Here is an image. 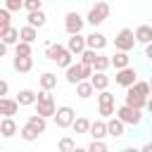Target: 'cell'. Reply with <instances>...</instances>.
<instances>
[{
  "instance_id": "obj_1",
  "label": "cell",
  "mask_w": 152,
  "mask_h": 152,
  "mask_svg": "<svg viewBox=\"0 0 152 152\" xmlns=\"http://www.w3.org/2000/svg\"><path fill=\"white\" fill-rule=\"evenodd\" d=\"M45 57L50 59V62H55L57 66H62V69H69L71 64H74V55L66 50V45H62V43H50V40H45Z\"/></svg>"
},
{
  "instance_id": "obj_2",
  "label": "cell",
  "mask_w": 152,
  "mask_h": 152,
  "mask_svg": "<svg viewBox=\"0 0 152 152\" xmlns=\"http://www.w3.org/2000/svg\"><path fill=\"white\" fill-rule=\"evenodd\" d=\"M45 128H48V119H43V116H38V114H31V116L26 119V124L21 126L19 135H21V140L33 142V140L40 138V133H45Z\"/></svg>"
},
{
  "instance_id": "obj_3",
  "label": "cell",
  "mask_w": 152,
  "mask_h": 152,
  "mask_svg": "<svg viewBox=\"0 0 152 152\" xmlns=\"http://www.w3.org/2000/svg\"><path fill=\"white\" fill-rule=\"evenodd\" d=\"M93 74H95V69H93V66H86V64L76 62V64H71V66L66 69L64 78H66V83L78 86V83H83V81H90V78H93Z\"/></svg>"
},
{
  "instance_id": "obj_4",
  "label": "cell",
  "mask_w": 152,
  "mask_h": 152,
  "mask_svg": "<svg viewBox=\"0 0 152 152\" xmlns=\"http://www.w3.org/2000/svg\"><path fill=\"white\" fill-rule=\"evenodd\" d=\"M57 109H59V107H57L55 97H52L48 90H40V93H38V102H36V114L43 116V119H55Z\"/></svg>"
},
{
  "instance_id": "obj_5",
  "label": "cell",
  "mask_w": 152,
  "mask_h": 152,
  "mask_svg": "<svg viewBox=\"0 0 152 152\" xmlns=\"http://www.w3.org/2000/svg\"><path fill=\"white\" fill-rule=\"evenodd\" d=\"M109 12H112V7H109V2H95L90 10H88V14H86V21L95 28V26H100L104 19H109Z\"/></svg>"
},
{
  "instance_id": "obj_6",
  "label": "cell",
  "mask_w": 152,
  "mask_h": 152,
  "mask_svg": "<svg viewBox=\"0 0 152 152\" xmlns=\"http://www.w3.org/2000/svg\"><path fill=\"white\" fill-rule=\"evenodd\" d=\"M135 31L133 28H121L119 33H116V38H114V50L116 52H131L133 48H135Z\"/></svg>"
},
{
  "instance_id": "obj_7",
  "label": "cell",
  "mask_w": 152,
  "mask_h": 152,
  "mask_svg": "<svg viewBox=\"0 0 152 152\" xmlns=\"http://www.w3.org/2000/svg\"><path fill=\"white\" fill-rule=\"evenodd\" d=\"M97 112H100V116H102L104 121H109L112 116H116L114 95H112L109 90H104V93H100V95H97Z\"/></svg>"
},
{
  "instance_id": "obj_8",
  "label": "cell",
  "mask_w": 152,
  "mask_h": 152,
  "mask_svg": "<svg viewBox=\"0 0 152 152\" xmlns=\"http://www.w3.org/2000/svg\"><path fill=\"white\" fill-rule=\"evenodd\" d=\"M116 119L124 121L126 126H138L142 121V109H133L128 104H121V107H116Z\"/></svg>"
},
{
  "instance_id": "obj_9",
  "label": "cell",
  "mask_w": 152,
  "mask_h": 152,
  "mask_svg": "<svg viewBox=\"0 0 152 152\" xmlns=\"http://www.w3.org/2000/svg\"><path fill=\"white\" fill-rule=\"evenodd\" d=\"M83 26H86V17H81L78 12H66V17H64V31L69 36H81Z\"/></svg>"
},
{
  "instance_id": "obj_10",
  "label": "cell",
  "mask_w": 152,
  "mask_h": 152,
  "mask_svg": "<svg viewBox=\"0 0 152 152\" xmlns=\"http://www.w3.org/2000/svg\"><path fill=\"white\" fill-rule=\"evenodd\" d=\"M78 116H76V112L69 107V104H62L59 109H57V114H55V124H57V128H71L74 126V121H76Z\"/></svg>"
},
{
  "instance_id": "obj_11",
  "label": "cell",
  "mask_w": 152,
  "mask_h": 152,
  "mask_svg": "<svg viewBox=\"0 0 152 152\" xmlns=\"http://www.w3.org/2000/svg\"><path fill=\"white\" fill-rule=\"evenodd\" d=\"M140 78H138V71L133 69V66H128V69H121V71H116L114 74V83L116 86H121V88H133L135 83H138Z\"/></svg>"
},
{
  "instance_id": "obj_12",
  "label": "cell",
  "mask_w": 152,
  "mask_h": 152,
  "mask_svg": "<svg viewBox=\"0 0 152 152\" xmlns=\"http://www.w3.org/2000/svg\"><path fill=\"white\" fill-rule=\"evenodd\" d=\"M66 50H69L74 57H81V55L88 50L86 36H83V33H81V36H69V40H66Z\"/></svg>"
},
{
  "instance_id": "obj_13",
  "label": "cell",
  "mask_w": 152,
  "mask_h": 152,
  "mask_svg": "<svg viewBox=\"0 0 152 152\" xmlns=\"http://www.w3.org/2000/svg\"><path fill=\"white\" fill-rule=\"evenodd\" d=\"M19 102L17 97H0V114L2 119H14V114H19Z\"/></svg>"
},
{
  "instance_id": "obj_14",
  "label": "cell",
  "mask_w": 152,
  "mask_h": 152,
  "mask_svg": "<svg viewBox=\"0 0 152 152\" xmlns=\"http://www.w3.org/2000/svg\"><path fill=\"white\" fill-rule=\"evenodd\" d=\"M86 43H88V50H95V52H102L107 48V36L100 33V31H90L86 36Z\"/></svg>"
},
{
  "instance_id": "obj_15",
  "label": "cell",
  "mask_w": 152,
  "mask_h": 152,
  "mask_svg": "<svg viewBox=\"0 0 152 152\" xmlns=\"http://www.w3.org/2000/svg\"><path fill=\"white\" fill-rule=\"evenodd\" d=\"M124 104H128V107H133V109H145V107H147V97H142L140 93H135L133 88H128L126 95H124Z\"/></svg>"
},
{
  "instance_id": "obj_16",
  "label": "cell",
  "mask_w": 152,
  "mask_h": 152,
  "mask_svg": "<svg viewBox=\"0 0 152 152\" xmlns=\"http://www.w3.org/2000/svg\"><path fill=\"white\" fill-rule=\"evenodd\" d=\"M17 102H19L21 107H36V102H38V93H33L31 88H21V90L17 93Z\"/></svg>"
},
{
  "instance_id": "obj_17",
  "label": "cell",
  "mask_w": 152,
  "mask_h": 152,
  "mask_svg": "<svg viewBox=\"0 0 152 152\" xmlns=\"http://www.w3.org/2000/svg\"><path fill=\"white\" fill-rule=\"evenodd\" d=\"M38 83H40V90L52 93V90L57 88V74H52V71H43V74L38 76Z\"/></svg>"
},
{
  "instance_id": "obj_18",
  "label": "cell",
  "mask_w": 152,
  "mask_h": 152,
  "mask_svg": "<svg viewBox=\"0 0 152 152\" xmlns=\"http://www.w3.org/2000/svg\"><path fill=\"white\" fill-rule=\"evenodd\" d=\"M93 140H104L109 133H107V121L104 119H97V121H93V126H90V133H88Z\"/></svg>"
},
{
  "instance_id": "obj_19",
  "label": "cell",
  "mask_w": 152,
  "mask_h": 152,
  "mask_svg": "<svg viewBox=\"0 0 152 152\" xmlns=\"http://www.w3.org/2000/svg\"><path fill=\"white\" fill-rule=\"evenodd\" d=\"M21 128H19V124L14 121V119H2L0 121V135L2 138H12V135H17Z\"/></svg>"
},
{
  "instance_id": "obj_20",
  "label": "cell",
  "mask_w": 152,
  "mask_h": 152,
  "mask_svg": "<svg viewBox=\"0 0 152 152\" xmlns=\"http://www.w3.org/2000/svg\"><path fill=\"white\" fill-rule=\"evenodd\" d=\"M0 43H5L7 48L10 45H17V43H21V36H19V28H7V31H0Z\"/></svg>"
},
{
  "instance_id": "obj_21",
  "label": "cell",
  "mask_w": 152,
  "mask_h": 152,
  "mask_svg": "<svg viewBox=\"0 0 152 152\" xmlns=\"http://www.w3.org/2000/svg\"><path fill=\"white\" fill-rule=\"evenodd\" d=\"M12 66L19 74H28L33 69V57H12Z\"/></svg>"
},
{
  "instance_id": "obj_22",
  "label": "cell",
  "mask_w": 152,
  "mask_h": 152,
  "mask_svg": "<svg viewBox=\"0 0 152 152\" xmlns=\"http://www.w3.org/2000/svg\"><path fill=\"white\" fill-rule=\"evenodd\" d=\"M124 131H126V124L119 121L116 116H112V119L107 121V133H109V138H121Z\"/></svg>"
},
{
  "instance_id": "obj_23",
  "label": "cell",
  "mask_w": 152,
  "mask_h": 152,
  "mask_svg": "<svg viewBox=\"0 0 152 152\" xmlns=\"http://www.w3.org/2000/svg\"><path fill=\"white\" fill-rule=\"evenodd\" d=\"M135 40H138L140 45H150V43H152V26H150V24H140V26L135 28Z\"/></svg>"
},
{
  "instance_id": "obj_24",
  "label": "cell",
  "mask_w": 152,
  "mask_h": 152,
  "mask_svg": "<svg viewBox=\"0 0 152 152\" xmlns=\"http://www.w3.org/2000/svg\"><path fill=\"white\" fill-rule=\"evenodd\" d=\"M112 66H114L116 71L128 69V66H131V55H128V52H114V55H112Z\"/></svg>"
},
{
  "instance_id": "obj_25",
  "label": "cell",
  "mask_w": 152,
  "mask_h": 152,
  "mask_svg": "<svg viewBox=\"0 0 152 152\" xmlns=\"http://www.w3.org/2000/svg\"><path fill=\"white\" fill-rule=\"evenodd\" d=\"M90 83H93V88H95L97 93H104V90L109 88V76H107V74L95 71V74H93V78H90Z\"/></svg>"
},
{
  "instance_id": "obj_26",
  "label": "cell",
  "mask_w": 152,
  "mask_h": 152,
  "mask_svg": "<svg viewBox=\"0 0 152 152\" xmlns=\"http://www.w3.org/2000/svg\"><path fill=\"white\" fill-rule=\"evenodd\" d=\"M26 24L28 26H33V28H40V26H45L48 24V14L40 10V12H31L28 17H26Z\"/></svg>"
},
{
  "instance_id": "obj_27",
  "label": "cell",
  "mask_w": 152,
  "mask_h": 152,
  "mask_svg": "<svg viewBox=\"0 0 152 152\" xmlns=\"http://www.w3.org/2000/svg\"><path fill=\"white\" fill-rule=\"evenodd\" d=\"M19 36H21V43H28V45H33L36 40H38V28H33V26H21L19 28Z\"/></svg>"
},
{
  "instance_id": "obj_28",
  "label": "cell",
  "mask_w": 152,
  "mask_h": 152,
  "mask_svg": "<svg viewBox=\"0 0 152 152\" xmlns=\"http://www.w3.org/2000/svg\"><path fill=\"white\" fill-rule=\"evenodd\" d=\"M95 93H97V90L93 88V83H90V81H83V83H78V86H76V95H78L81 100H90Z\"/></svg>"
},
{
  "instance_id": "obj_29",
  "label": "cell",
  "mask_w": 152,
  "mask_h": 152,
  "mask_svg": "<svg viewBox=\"0 0 152 152\" xmlns=\"http://www.w3.org/2000/svg\"><path fill=\"white\" fill-rule=\"evenodd\" d=\"M90 126H93V121H88L86 116H78V119L74 121V126H71V128H74V133H76V135H86V133H90Z\"/></svg>"
},
{
  "instance_id": "obj_30",
  "label": "cell",
  "mask_w": 152,
  "mask_h": 152,
  "mask_svg": "<svg viewBox=\"0 0 152 152\" xmlns=\"http://www.w3.org/2000/svg\"><path fill=\"white\" fill-rule=\"evenodd\" d=\"M109 66H112V57H107V55H102V52H100V55H97V59H95V64H93V69H95V71H100V74H104Z\"/></svg>"
},
{
  "instance_id": "obj_31",
  "label": "cell",
  "mask_w": 152,
  "mask_h": 152,
  "mask_svg": "<svg viewBox=\"0 0 152 152\" xmlns=\"http://www.w3.org/2000/svg\"><path fill=\"white\" fill-rule=\"evenodd\" d=\"M74 150H76V140H74V138H69V135L59 138V142H57V152H74Z\"/></svg>"
},
{
  "instance_id": "obj_32",
  "label": "cell",
  "mask_w": 152,
  "mask_h": 152,
  "mask_svg": "<svg viewBox=\"0 0 152 152\" xmlns=\"http://www.w3.org/2000/svg\"><path fill=\"white\" fill-rule=\"evenodd\" d=\"M14 57H33V45H28V43H17V45H14Z\"/></svg>"
},
{
  "instance_id": "obj_33",
  "label": "cell",
  "mask_w": 152,
  "mask_h": 152,
  "mask_svg": "<svg viewBox=\"0 0 152 152\" xmlns=\"http://www.w3.org/2000/svg\"><path fill=\"white\" fill-rule=\"evenodd\" d=\"M133 90H135V93H140V95H142V97H147V100L152 97V88H150V81H138V83L133 86Z\"/></svg>"
},
{
  "instance_id": "obj_34",
  "label": "cell",
  "mask_w": 152,
  "mask_h": 152,
  "mask_svg": "<svg viewBox=\"0 0 152 152\" xmlns=\"http://www.w3.org/2000/svg\"><path fill=\"white\" fill-rule=\"evenodd\" d=\"M12 28V12H7L5 7L0 10V31H7Z\"/></svg>"
},
{
  "instance_id": "obj_35",
  "label": "cell",
  "mask_w": 152,
  "mask_h": 152,
  "mask_svg": "<svg viewBox=\"0 0 152 152\" xmlns=\"http://www.w3.org/2000/svg\"><path fill=\"white\" fill-rule=\"evenodd\" d=\"M97 55H100V52H95V50H86V52L81 55V59H78V62H81V64H86V66H93V64H95V59H97Z\"/></svg>"
},
{
  "instance_id": "obj_36",
  "label": "cell",
  "mask_w": 152,
  "mask_h": 152,
  "mask_svg": "<svg viewBox=\"0 0 152 152\" xmlns=\"http://www.w3.org/2000/svg\"><path fill=\"white\" fill-rule=\"evenodd\" d=\"M88 152H109V147H107L104 140H90L88 142Z\"/></svg>"
},
{
  "instance_id": "obj_37",
  "label": "cell",
  "mask_w": 152,
  "mask_h": 152,
  "mask_svg": "<svg viewBox=\"0 0 152 152\" xmlns=\"http://www.w3.org/2000/svg\"><path fill=\"white\" fill-rule=\"evenodd\" d=\"M24 10L31 14V12H40L43 10V0H24Z\"/></svg>"
},
{
  "instance_id": "obj_38",
  "label": "cell",
  "mask_w": 152,
  "mask_h": 152,
  "mask_svg": "<svg viewBox=\"0 0 152 152\" xmlns=\"http://www.w3.org/2000/svg\"><path fill=\"white\" fill-rule=\"evenodd\" d=\"M5 10L7 12H21L24 10V0H5Z\"/></svg>"
},
{
  "instance_id": "obj_39",
  "label": "cell",
  "mask_w": 152,
  "mask_h": 152,
  "mask_svg": "<svg viewBox=\"0 0 152 152\" xmlns=\"http://www.w3.org/2000/svg\"><path fill=\"white\" fill-rule=\"evenodd\" d=\"M7 93H10V83L2 78V81H0V95H2V97H10Z\"/></svg>"
},
{
  "instance_id": "obj_40",
  "label": "cell",
  "mask_w": 152,
  "mask_h": 152,
  "mask_svg": "<svg viewBox=\"0 0 152 152\" xmlns=\"http://www.w3.org/2000/svg\"><path fill=\"white\" fill-rule=\"evenodd\" d=\"M145 57L152 62V43H150V45H145Z\"/></svg>"
},
{
  "instance_id": "obj_41",
  "label": "cell",
  "mask_w": 152,
  "mask_h": 152,
  "mask_svg": "<svg viewBox=\"0 0 152 152\" xmlns=\"http://www.w3.org/2000/svg\"><path fill=\"white\" fill-rule=\"evenodd\" d=\"M140 152H152V140H150V142H145V145L140 147Z\"/></svg>"
},
{
  "instance_id": "obj_42",
  "label": "cell",
  "mask_w": 152,
  "mask_h": 152,
  "mask_svg": "<svg viewBox=\"0 0 152 152\" xmlns=\"http://www.w3.org/2000/svg\"><path fill=\"white\" fill-rule=\"evenodd\" d=\"M121 152H140V147H133V145H128V147H124Z\"/></svg>"
},
{
  "instance_id": "obj_43",
  "label": "cell",
  "mask_w": 152,
  "mask_h": 152,
  "mask_svg": "<svg viewBox=\"0 0 152 152\" xmlns=\"http://www.w3.org/2000/svg\"><path fill=\"white\" fill-rule=\"evenodd\" d=\"M0 55H2V57L7 55V45H5V43H0Z\"/></svg>"
},
{
  "instance_id": "obj_44",
  "label": "cell",
  "mask_w": 152,
  "mask_h": 152,
  "mask_svg": "<svg viewBox=\"0 0 152 152\" xmlns=\"http://www.w3.org/2000/svg\"><path fill=\"white\" fill-rule=\"evenodd\" d=\"M145 109H147V112H150V114H152V97H150V100H147V107H145Z\"/></svg>"
},
{
  "instance_id": "obj_45",
  "label": "cell",
  "mask_w": 152,
  "mask_h": 152,
  "mask_svg": "<svg viewBox=\"0 0 152 152\" xmlns=\"http://www.w3.org/2000/svg\"><path fill=\"white\" fill-rule=\"evenodd\" d=\"M74 152H88V147H76Z\"/></svg>"
},
{
  "instance_id": "obj_46",
  "label": "cell",
  "mask_w": 152,
  "mask_h": 152,
  "mask_svg": "<svg viewBox=\"0 0 152 152\" xmlns=\"http://www.w3.org/2000/svg\"><path fill=\"white\" fill-rule=\"evenodd\" d=\"M150 88H152V76H150Z\"/></svg>"
},
{
  "instance_id": "obj_47",
  "label": "cell",
  "mask_w": 152,
  "mask_h": 152,
  "mask_svg": "<svg viewBox=\"0 0 152 152\" xmlns=\"http://www.w3.org/2000/svg\"><path fill=\"white\" fill-rule=\"evenodd\" d=\"M150 26H152V24H150Z\"/></svg>"
}]
</instances>
